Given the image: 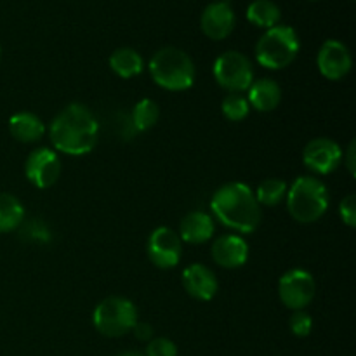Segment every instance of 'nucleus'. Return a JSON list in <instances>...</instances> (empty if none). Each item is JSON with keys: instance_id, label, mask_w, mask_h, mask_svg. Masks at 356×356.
<instances>
[{"instance_id": "1", "label": "nucleus", "mask_w": 356, "mask_h": 356, "mask_svg": "<svg viewBox=\"0 0 356 356\" xmlns=\"http://www.w3.org/2000/svg\"><path fill=\"white\" fill-rule=\"evenodd\" d=\"M49 138L56 152L83 156L96 148L99 124L86 104L72 103L54 117L49 127Z\"/></svg>"}, {"instance_id": "2", "label": "nucleus", "mask_w": 356, "mask_h": 356, "mask_svg": "<svg viewBox=\"0 0 356 356\" xmlns=\"http://www.w3.org/2000/svg\"><path fill=\"white\" fill-rule=\"evenodd\" d=\"M211 211L222 226L242 235L256 232L263 218L254 191L238 181L222 184L216 190L211 200Z\"/></svg>"}, {"instance_id": "3", "label": "nucleus", "mask_w": 356, "mask_h": 356, "mask_svg": "<svg viewBox=\"0 0 356 356\" xmlns=\"http://www.w3.org/2000/svg\"><path fill=\"white\" fill-rule=\"evenodd\" d=\"M287 211L301 225H312L322 219L329 209V190L320 179L313 176L298 177L289 186Z\"/></svg>"}, {"instance_id": "4", "label": "nucleus", "mask_w": 356, "mask_h": 356, "mask_svg": "<svg viewBox=\"0 0 356 356\" xmlns=\"http://www.w3.org/2000/svg\"><path fill=\"white\" fill-rule=\"evenodd\" d=\"M148 70L153 82L170 92L188 90L195 83L197 75L190 56L177 47H163L156 51Z\"/></svg>"}, {"instance_id": "5", "label": "nucleus", "mask_w": 356, "mask_h": 356, "mask_svg": "<svg viewBox=\"0 0 356 356\" xmlns=\"http://www.w3.org/2000/svg\"><path fill=\"white\" fill-rule=\"evenodd\" d=\"M299 38L292 26L277 24L266 30L256 45V59L266 70H284L299 52Z\"/></svg>"}, {"instance_id": "6", "label": "nucleus", "mask_w": 356, "mask_h": 356, "mask_svg": "<svg viewBox=\"0 0 356 356\" xmlns=\"http://www.w3.org/2000/svg\"><path fill=\"white\" fill-rule=\"evenodd\" d=\"M138 322V308L127 298L111 296L103 299L92 313V323L104 337H122L132 332Z\"/></svg>"}, {"instance_id": "7", "label": "nucleus", "mask_w": 356, "mask_h": 356, "mask_svg": "<svg viewBox=\"0 0 356 356\" xmlns=\"http://www.w3.org/2000/svg\"><path fill=\"white\" fill-rule=\"evenodd\" d=\"M212 73L216 82L228 92H245L254 82L252 63L238 51H228L219 56L212 66Z\"/></svg>"}, {"instance_id": "8", "label": "nucleus", "mask_w": 356, "mask_h": 356, "mask_svg": "<svg viewBox=\"0 0 356 356\" xmlns=\"http://www.w3.org/2000/svg\"><path fill=\"white\" fill-rule=\"evenodd\" d=\"M316 294L315 278L306 270H291L278 282V298L285 308L292 312L312 305Z\"/></svg>"}, {"instance_id": "9", "label": "nucleus", "mask_w": 356, "mask_h": 356, "mask_svg": "<svg viewBox=\"0 0 356 356\" xmlns=\"http://www.w3.org/2000/svg\"><path fill=\"white\" fill-rule=\"evenodd\" d=\"M149 261L160 270H172L183 256V242L172 228L160 226L153 229L146 243Z\"/></svg>"}, {"instance_id": "10", "label": "nucleus", "mask_w": 356, "mask_h": 356, "mask_svg": "<svg viewBox=\"0 0 356 356\" xmlns=\"http://www.w3.org/2000/svg\"><path fill=\"white\" fill-rule=\"evenodd\" d=\"M24 176L35 188H51L61 176V160L51 148H37L24 162Z\"/></svg>"}, {"instance_id": "11", "label": "nucleus", "mask_w": 356, "mask_h": 356, "mask_svg": "<svg viewBox=\"0 0 356 356\" xmlns=\"http://www.w3.org/2000/svg\"><path fill=\"white\" fill-rule=\"evenodd\" d=\"M343 160V149L329 138L312 139L302 149V163L312 172L327 176L339 167Z\"/></svg>"}, {"instance_id": "12", "label": "nucleus", "mask_w": 356, "mask_h": 356, "mask_svg": "<svg viewBox=\"0 0 356 356\" xmlns=\"http://www.w3.org/2000/svg\"><path fill=\"white\" fill-rule=\"evenodd\" d=\"M316 65H318L320 73L329 80H341L351 72L353 66V59H351V52L343 42L339 40H327L318 51V58H316Z\"/></svg>"}, {"instance_id": "13", "label": "nucleus", "mask_w": 356, "mask_h": 356, "mask_svg": "<svg viewBox=\"0 0 356 356\" xmlns=\"http://www.w3.org/2000/svg\"><path fill=\"white\" fill-rule=\"evenodd\" d=\"M200 28L211 40H225L235 28V13L228 0L209 3L200 17Z\"/></svg>"}, {"instance_id": "14", "label": "nucleus", "mask_w": 356, "mask_h": 356, "mask_svg": "<svg viewBox=\"0 0 356 356\" xmlns=\"http://www.w3.org/2000/svg\"><path fill=\"white\" fill-rule=\"evenodd\" d=\"M211 254L218 266L236 270L249 259V245L240 235H221L212 243Z\"/></svg>"}, {"instance_id": "15", "label": "nucleus", "mask_w": 356, "mask_h": 356, "mask_svg": "<svg viewBox=\"0 0 356 356\" xmlns=\"http://www.w3.org/2000/svg\"><path fill=\"white\" fill-rule=\"evenodd\" d=\"M183 287L197 301H211L218 294V278L211 268L191 264L183 271Z\"/></svg>"}, {"instance_id": "16", "label": "nucleus", "mask_w": 356, "mask_h": 356, "mask_svg": "<svg viewBox=\"0 0 356 356\" xmlns=\"http://www.w3.org/2000/svg\"><path fill=\"white\" fill-rule=\"evenodd\" d=\"M214 219L211 216L202 211H193L181 219L177 235H179L181 242L198 245V243L211 240L212 235H214Z\"/></svg>"}, {"instance_id": "17", "label": "nucleus", "mask_w": 356, "mask_h": 356, "mask_svg": "<svg viewBox=\"0 0 356 356\" xmlns=\"http://www.w3.org/2000/svg\"><path fill=\"white\" fill-rule=\"evenodd\" d=\"M247 92H249V96H247L249 106L261 111V113H270V111L277 110L282 101L280 86L271 79L254 80Z\"/></svg>"}, {"instance_id": "18", "label": "nucleus", "mask_w": 356, "mask_h": 356, "mask_svg": "<svg viewBox=\"0 0 356 356\" xmlns=\"http://www.w3.org/2000/svg\"><path fill=\"white\" fill-rule=\"evenodd\" d=\"M9 132L19 143H37L44 138L45 124L30 111H19L9 118Z\"/></svg>"}, {"instance_id": "19", "label": "nucleus", "mask_w": 356, "mask_h": 356, "mask_svg": "<svg viewBox=\"0 0 356 356\" xmlns=\"http://www.w3.org/2000/svg\"><path fill=\"white\" fill-rule=\"evenodd\" d=\"M110 68L120 79H132L145 70L141 54L131 47H120L110 56Z\"/></svg>"}, {"instance_id": "20", "label": "nucleus", "mask_w": 356, "mask_h": 356, "mask_svg": "<svg viewBox=\"0 0 356 356\" xmlns=\"http://www.w3.org/2000/svg\"><path fill=\"white\" fill-rule=\"evenodd\" d=\"M24 222V207L14 195L0 193V233L21 228Z\"/></svg>"}, {"instance_id": "21", "label": "nucleus", "mask_w": 356, "mask_h": 356, "mask_svg": "<svg viewBox=\"0 0 356 356\" xmlns=\"http://www.w3.org/2000/svg\"><path fill=\"white\" fill-rule=\"evenodd\" d=\"M282 13L280 7L271 0H254L249 7H247V19L257 28H270L277 26L280 21Z\"/></svg>"}, {"instance_id": "22", "label": "nucleus", "mask_w": 356, "mask_h": 356, "mask_svg": "<svg viewBox=\"0 0 356 356\" xmlns=\"http://www.w3.org/2000/svg\"><path fill=\"white\" fill-rule=\"evenodd\" d=\"M287 190L289 186L284 179L270 177V179L261 181L259 186L254 191V195H256V200L259 205H264V207H275V205H278L284 200L285 195H287Z\"/></svg>"}, {"instance_id": "23", "label": "nucleus", "mask_w": 356, "mask_h": 356, "mask_svg": "<svg viewBox=\"0 0 356 356\" xmlns=\"http://www.w3.org/2000/svg\"><path fill=\"white\" fill-rule=\"evenodd\" d=\"M160 118V108L153 99L138 101L132 110V127L138 132H146L156 125Z\"/></svg>"}, {"instance_id": "24", "label": "nucleus", "mask_w": 356, "mask_h": 356, "mask_svg": "<svg viewBox=\"0 0 356 356\" xmlns=\"http://www.w3.org/2000/svg\"><path fill=\"white\" fill-rule=\"evenodd\" d=\"M221 111H222V115H225L226 120L242 122L243 118L249 117V113H250L249 101H247V97L243 96V94L229 92L228 96L222 99Z\"/></svg>"}, {"instance_id": "25", "label": "nucleus", "mask_w": 356, "mask_h": 356, "mask_svg": "<svg viewBox=\"0 0 356 356\" xmlns=\"http://www.w3.org/2000/svg\"><path fill=\"white\" fill-rule=\"evenodd\" d=\"M289 327H291V332L294 334L296 337H308L313 329L312 315L306 313L305 309L294 312L292 313L291 320H289Z\"/></svg>"}, {"instance_id": "26", "label": "nucleus", "mask_w": 356, "mask_h": 356, "mask_svg": "<svg viewBox=\"0 0 356 356\" xmlns=\"http://www.w3.org/2000/svg\"><path fill=\"white\" fill-rule=\"evenodd\" d=\"M145 356H177V346L167 337H156L148 343Z\"/></svg>"}, {"instance_id": "27", "label": "nucleus", "mask_w": 356, "mask_h": 356, "mask_svg": "<svg viewBox=\"0 0 356 356\" xmlns=\"http://www.w3.org/2000/svg\"><path fill=\"white\" fill-rule=\"evenodd\" d=\"M339 214L341 219L346 226L350 228H355L356 226V197L353 193H350L348 197L343 198L339 205Z\"/></svg>"}, {"instance_id": "28", "label": "nucleus", "mask_w": 356, "mask_h": 356, "mask_svg": "<svg viewBox=\"0 0 356 356\" xmlns=\"http://www.w3.org/2000/svg\"><path fill=\"white\" fill-rule=\"evenodd\" d=\"M355 149H356V143L351 141L350 146H348L346 153L343 155L344 165H346L348 172H350L353 177L356 176V152Z\"/></svg>"}, {"instance_id": "29", "label": "nucleus", "mask_w": 356, "mask_h": 356, "mask_svg": "<svg viewBox=\"0 0 356 356\" xmlns=\"http://www.w3.org/2000/svg\"><path fill=\"white\" fill-rule=\"evenodd\" d=\"M132 332H134V336L138 337L139 341H145V343H149V341L153 339V327L145 322H136Z\"/></svg>"}, {"instance_id": "30", "label": "nucleus", "mask_w": 356, "mask_h": 356, "mask_svg": "<svg viewBox=\"0 0 356 356\" xmlns=\"http://www.w3.org/2000/svg\"><path fill=\"white\" fill-rule=\"evenodd\" d=\"M117 356H145L143 353H138V351H125V353H120Z\"/></svg>"}, {"instance_id": "31", "label": "nucleus", "mask_w": 356, "mask_h": 356, "mask_svg": "<svg viewBox=\"0 0 356 356\" xmlns=\"http://www.w3.org/2000/svg\"><path fill=\"white\" fill-rule=\"evenodd\" d=\"M0 58H2V49H0Z\"/></svg>"}]
</instances>
